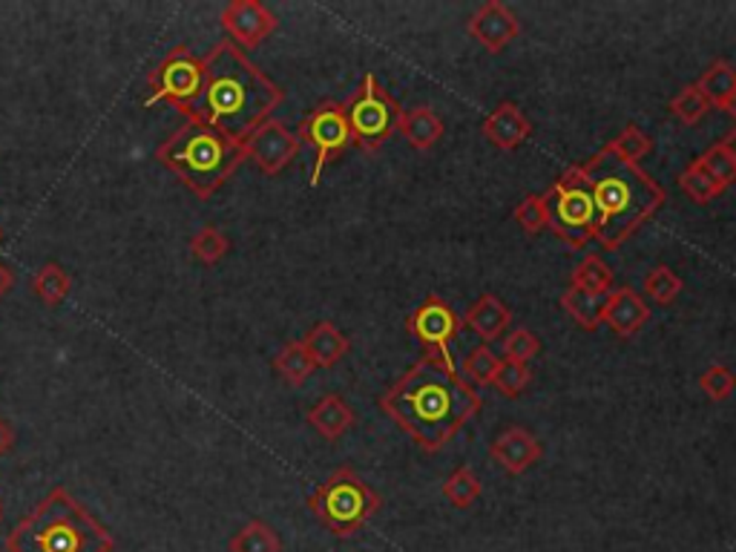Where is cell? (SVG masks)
<instances>
[{
    "mask_svg": "<svg viewBox=\"0 0 736 552\" xmlns=\"http://www.w3.org/2000/svg\"><path fill=\"white\" fill-rule=\"evenodd\" d=\"M561 308H564L575 322H579L584 331H595L602 325V308H604V297H593V294L581 291L575 285H570L564 294H561Z\"/></svg>",
    "mask_w": 736,
    "mask_h": 552,
    "instance_id": "cell-25",
    "label": "cell"
},
{
    "mask_svg": "<svg viewBox=\"0 0 736 552\" xmlns=\"http://www.w3.org/2000/svg\"><path fill=\"white\" fill-rule=\"evenodd\" d=\"M0 236H3V233H0Z\"/></svg>",
    "mask_w": 736,
    "mask_h": 552,
    "instance_id": "cell-45",
    "label": "cell"
},
{
    "mask_svg": "<svg viewBox=\"0 0 736 552\" xmlns=\"http://www.w3.org/2000/svg\"><path fill=\"white\" fill-rule=\"evenodd\" d=\"M650 320V308H647L645 299L633 288H616L604 297L602 308V325H607L611 331H616L618 336H633L645 329V322Z\"/></svg>",
    "mask_w": 736,
    "mask_h": 552,
    "instance_id": "cell-16",
    "label": "cell"
},
{
    "mask_svg": "<svg viewBox=\"0 0 736 552\" xmlns=\"http://www.w3.org/2000/svg\"><path fill=\"white\" fill-rule=\"evenodd\" d=\"M308 507L331 536L351 538L383 507V498L351 466H340L328 475L326 484L317 486Z\"/></svg>",
    "mask_w": 736,
    "mask_h": 552,
    "instance_id": "cell-6",
    "label": "cell"
},
{
    "mask_svg": "<svg viewBox=\"0 0 736 552\" xmlns=\"http://www.w3.org/2000/svg\"><path fill=\"white\" fill-rule=\"evenodd\" d=\"M484 493V484L477 478V472L472 466H461V470H454L452 475L443 484V498L452 504L454 509H469L481 498Z\"/></svg>",
    "mask_w": 736,
    "mask_h": 552,
    "instance_id": "cell-28",
    "label": "cell"
},
{
    "mask_svg": "<svg viewBox=\"0 0 736 552\" xmlns=\"http://www.w3.org/2000/svg\"><path fill=\"white\" fill-rule=\"evenodd\" d=\"M604 150H611L613 156H618L627 165H636L639 158H645L653 150V139L645 130L636 128V124H627L611 144H604Z\"/></svg>",
    "mask_w": 736,
    "mask_h": 552,
    "instance_id": "cell-30",
    "label": "cell"
},
{
    "mask_svg": "<svg viewBox=\"0 0 736 552\" xmlns=\"http://www.w3.org/2000/svg\"><path fill=\"white\" fill-rule=\"evenodd\" d=\"M400 107L386 92V87L374 78V73H365L360 81V90L345 104V119L351 128V142L363 147L365 153H374L392 139L400 121Z\"/></svg>",
    "mask_w": 736,
    "mask_h": 552,
    "instance_id": "cell-8",
    "label": "cell"
},
{
    "mask_svg": "<svg viewBox=\"0 0 736 552\" xmlns=\"http://www.w3.org/2000/svg\"><path fill=\"white\" fill-rule=\"evenodd\" d=\"M245 158H251L253 165L260 167L265 176H276L297 158L299 139L297 133H290L283 121L268 119L260 130H253V135L242 144Z\"/></svg>",
    "mask_w": 736,
    "mask_h": 552,
    "instance_id": "cell-12",
    "label": "cell"
},
{
    "mask_svg": "<svg viewBox=\"0 0 736 552\" xmlns=\"http://www.w3.org/2000/svg\"><path fill=\"white\" fill-rule=\"evenodd\" d=\"M461 317L452 311L449 302L438 297V294H429L426 302L417 306V311L406 320V329L415 336L417 343L424 345L426 354H435V357L447 360L454 366L452 357V345L458 343L461 336Z\"/></svg>",
    "mask_w": 736,
    "mask_h": 552,
    "instance_id": "cell-11",
    "label": "cell"
},
{
    "mask_svg": "<svg viewBox=\"0 0 736 552\" xmlns=\"http://www.w3.org/2000/svg\"><path fill=\"white\" fill-rule=\"evenodd\" d=\"M0 518H3V509H0Z\"/></svg>",
    "mask_w": 736,
    "mask_h": 552,
    "instance_id": "cell-44",
    "label": "cell"
},
{
    "mask_svg": "<svg viewBox=\"0 0 736 552\" xmlns=\"http://www.w3.org/2000/svg\"><path fill=\"white\" fill-rule=\"evenodd\" d=\"M696 87L707 98V104H714L722 110L725 101L730 98V92L736 90V69L730 67L728 60H716V64H711V69H705V75L696 81Z\"/></svg>",
    "mask_w": 736,
    "mask_h": 552,
    "instance_id": "cell-27",
    "label": "cell"
},
{
    "mask_svg": "<svg viewBox=\"0 0 736 552\" xmlns=\"http://www.w3.org/2000/svg\"><path fill=\"white\" fill-rule=\"evenodd\" d=\"M532 380V372H529L527 363H513V360H501L498 372L492 377V386L498 388L504 397H518L524 388Z\"/></svg>",
    "mask_w": 736,
    "mask_h": 552,
    "instance_id": "cell-35",
    "label": "cell"
},
{
    "mask_svg": "<svg viewBox=\"0 0 736 552\" xmlns=\"http://www.w3.org/2000/svg\"><path fill=\"white\" fill-rule=\"evenodd\" d=\"M397 133L415 150H431L443 139V121L431 107H415L409 112H400Z\"/></svg>",
    "mask_w": 736,
    "mask_h": 552,
    "instance_id": "cell-19",
    "label": "cell"
},
{
    "mask_svg": "<svg viewBox=\"0 0 736 552\" xmlns=\"http://www.w3.org/2000/svg\"><path fill=\"white\" fill-rule=\"evenodd\" d=\"M543 196L550 208V231L570 247H587L595 240V202L581 165L570 167Z\"/></svg>",
    "mask_w": 736,
    "mask_h": 552,
    "instance_id": "cell-7",
    "label": "cell"
},
{
    "mask_svg": "<svg viewBox=\"0 0 736 552\" xmlns=\"http://www.w3.org/2000/svg\"><path fill=\"white\" fill-rule=\"evenodd\" d=\"M156 158L167 170L176 173L199 199H210L245 162V150L242 144L224 139L219 130L187 119L156 150Z\"/></svg>",
    "mask_w": 736,
    "mask_h": 552,
    "instance_id": "cell-5",
    "label": "cell"
},
{
    "mask_svg": "<svg viewBox=\"0 0 736 552\" xmlns=\"http://www.w3.org/2000/svg\"><path fill=\"white\" fill-rule=\"evenodd\" d=\"M613 279H616V274H613L611 265H604L602 256L587 254L575 265L573 276H570V285L593 294V297H607L613 288Z\"/></svg>",
    "mask_w": 736,
    "mask_h": 552,
    "instance_id": "cell-23",
    "label": "cell"
},
{
    "mask_svg": "<svg viewBox=\"0 0 736 552\" xmlns=\"http://www.w3.org/2000/svg\"><path fill=\"white\" fill-rule=\"evenodd\" d=\"M590 194L595 202V240L604 247L625 245L641 222L664 205V190L636 165H627L611 150H598L587 165Z\"/></svg>",
    "mask_w": 736,
    "mask_h": 552,
    "instance_id": "cell-3",
    "label": "cell"
},
{
    "mask_svg": "<svg viewBox=\"0 0 736 552\" xmlns=\"http://www.w3.org/2000/svg\"><path fill=\"white\" fill-rule=\"evenodd\" d=\"M700 165L705 167L707 176H711V179H714L722 190L736 181V162L728 153V147H725L722 142L714 144V147H707L705 156L700 158Z\"/></svg>",
    "mask_w": 736,
    "mask_h": 552,
    "instance_id": "cell-36",
    "label": "cell"
},
{
    "mask_svg": "<svg viewBox=\"0 0 736 552\" xmlns=\"http://www.w3.org/2000/svg\"><path fill=\"white\" fill-rule=\"evenodd\" d=\"M700 388L711 397V400L722 404V400H728V397L736 391V374L730 372L728 366L714 363V366L707 368V372L700 377Z\"/></svg>",
    "mask_w": 736,
    "mask_h": 552,
    "instance_id": "cell-38",
    "label": "cell"
},
{
    "mask_svg": "<svg viewBox=\"0 0 736 552\" xmlns=\"http://www.w3.org/2000/svg\"><path fill=\"white\" fill-rule=\"evenodd\" d=\"M276 15L260 0H233L222 9V26L239 49L260 46L276 30Z\"/></svg>",
    "mask_w": 736,
    "mask_h": 552,
    "instance_id": "cell-13",
    "label": "cell"
},
{
    "mask_svg": "<svg viewBox=\"0 0 736 552\" xmlns=\"http://www.w3.org/2000/svg\"><path fill=\"white\" fill-rule=\"evenodd\" d=\"M501 357L492 354L490 345H477L466 360H463V374H466V383H477V386H490L495 372H498Z\"/></svg>",
    "mask_w": 736,
    "mask_h": 552,
    "instance_id": "cell-37",
    "label": "cell"
},
{
    "mask_svg": "<svg viewBox=\"0 0 736 552\" xmlns=\"http://www.w3.org/2000/svg\"><path fill=\"white\" fill-rule=\"evenodd\" d=\"M641 288H645L647 299H653L659 306H670V302L682 294L684 283L673 274V268H668V265H656L653 271H647L645 285H641Z\"/></svg>",
    "mask_w": 736,
    "mask_h": 552,
    "instance_id": "cell-31",
    "label": "cell"
},
{
    "mask_svg": "<svg viewBox=\"0 0 736 552\" xmlns=\"http://www.w3.org/2000/svg\"><path fill=\"white\" fill-rule=\"evenodd\" d=\"M707 110H711V104H707V98L702 96L696 84L684 87V90L679 92L673 101H670V112H673V119L682 121V124H688V128H691V124H696V121L705 119Z\"/></svg>",
    "mask_w": 736,
    "mask_h": 552,
    "instance_id": "cell-34",
    "label": "cell"
},
{
    "mask_svg": "<svg viewBox=\"0 0 736 552\" xmlns=\"http://www.w3.org/2000/svg\"><path fill=\"white\" fill-rule=\"evenodd\" d=\"M541 351V340L529 329H515L504 336V360L529 363Z\"/></svg>",
    "mask_w": 736,
    "mask_h": 552,
    "instance_id": "cell-39",
    "label": "cell"
},
{
    "mask_svg": "<svg viewBox=\"0 0 736 552\" xmlns=\"http://www.w3.org/2000/svg\"><path fill=\"white\" fill-rule=\"evenodd\" d=\"M274 368L288 386L299 388L308 377H311V372L317 366H314L311 354H308V349L303 345V340H290V343H285L283 349H279V354L274 357Z\"/></svg>",
    "mask_w": 736,
    "mask_h": 552,
    "instance_id": "cell-22",
    "label": "cell"
},
{
    "mask_svg": "<svg viewBox=\"0 0 736 552\" xmlns=\"http://www.w3.org/2000/svg\"><path fill=\"white\" fill-rule=\"evenodd\" d=\"M303 345H306L308 354H311L314 366L320 368H331L334 363H340V360L349 354V336L342 334L334 322H317V325L306 334Z\"/></svg>",
    "mask_w": 736,
    "mask_h": 552,
    "instance_id": "cell-20",
    "label": "cell"
},
{
    "mask_svg": "<svg viewBox=\"0 0 736 552\" xmlns=\"http://www.w3.org/2000/svg\"><path fill=\"white\" fill-rule=\"evenodd\" d=\"M541 443L524 426H509L490 443V455L504 466L509 475H524L541 461Z\"/></svg>",
    "mask_w": 736,
    "mask_h": 552,
    "instance_id": "cell-15",
    "label": "cell"
},
{
    "mask_svg": "<svg viewBox=\"0 0 736 552\" xmlns=\"http://www.w3.org/2000/svg\"><path fill=\"white\" fill-rule=\"evenodd\" d=\"M297 139L299 144L306 142L308 147H314V170L308 185L317 187L328 162L334 156H340L342 150L351 144V128L349 119H345V104H340V101H326V104L314 107L306 119H303V124H299Z\"/></svg>",
    "mask_w": 736,
    "mask_h": 552,
    "instance_id": "cell-10",
    "label": "cell"
},
{
    "mask_svg": "<svg viewBox=\"0 0 736 552\" xmlns=\"http://www.w3.org/2000/svg\"><path fill=\"white\" fill-rule=\"evenodd\" d=\"M679 185H682V190L691 196L693 202H700V205L711 202V199H716V196L722 194V187L716 185L711 176H707L705 167L700 165V158L684 167V173L679 176Z\"/></svg>",
    "mask_w": 736,
    "mask_h": 552,
    "instance_id": "cell-32",
    "label": "cell"
},
{
    "mask_svg": "<svg viewBox=\"0 0 736 552\" xmlns=\"http://www.w3.org/2000/svg\"><path fill=\"white\" fill-rule=\"evenodd\" d=\"M722 110L728 112L730 119H734V121H736V90H734V92H730V98H728V101H725V107H722Z\"/></svg>",
    "mask_w": 736,
    "mask_h": 552,
    "instance_id": "cell-43",
    "label": "cell"
},
{
    "mask_svg": "<svg viewBox=\"0 0 736 552\" xmlns=\"http://www.w3.org/2000/svg\"><path fill=\"white\" fill-rule=\"evenodd\" d=\"M722 144L728 147V153H730V156H734V162H736V128L730 130L728 135H725V142H722Z\"/></svg>",
    "mask_w": 736,
    "mask_h": 552,
    "instance_id": "cell-42",
    "label": "cell"
},
{
    "mask_svg": "<svg viewBox=\"0 0 736 552\" xmlns=\"http://www.w3.org/2000/svg\"><path fill=\"white\" fill-rule=\"evenodd\" d=\"M12 443H15V432H12V426H9L7 420L0 418V457L7 455L9 449H12Z\"/></svg>",
    "mask_w": 736,
    "mask_h": 552,
    "instance_id": "cell-40",
    "label": "cell"
},
{
    "mask_svg": "<svg viewBox=\"0 0 736 552\" xmlns=\"http://www.w3.org/2000/svg\"><path fill=\"white\" fill-rule=\"evenodd\" d=\"M9 552H112L116 536L69 489L53 493L9 530Z\"/></svg>",
    "mask_w": 736,
    "mask_h": 552,
    "instance_id": "cell-4",
    "label": "cell"
},
{
    "mask_svg": "<svg viewBox=\"0 0 736 552\" xmlns=\"http://www.w3.org/2000/svg\"><path fill=\"white\" fill-rule=\"evenodd\" d=\"M383 411L426 452H438L481 411V395L447 360L426 354L388 388Z\"/></svg>",
    "mask_w": 736,
    "mask_h": 552,
    "instance_id": "cell-1",
    "label": "cell"
},
{
    "mask_svg": "<svg viewBox=\"0 0 736 552\" xmlns=\"http://www.w3.org/2000/svg\"><path fill=\"white\" fill-rule=\"evenodd\" d=\"M481 130H484L486 142H490L492 147L506 150V153H509V150H518L524 142H527L529 135H532V124H529V119L524 115L521 107L513 104V101H504V104L495 107V110L484 119Z\"/></svg>",
    "mask_w": 736,
    "mask_h": 552,
    "instance_id": "cell-17",
    "label": "cell"
},
{
    "mask_svg": "<svg viewBox=\"0 0 736 552\" xmlns=\"http://www.w3.org/2000/svg\"><path fill=\"white\" fill-rule=\"evenodd\" d=\"M463 322H466L469 329L475 331L484 343H492V340H498V336L509 329V322H513V311H509V308H506L498 297L484 294V297L477 299L475 306L469 308Z\"/></svg>",
    "mask_w": 736,
    "mask_h": 552,
    "instance_id": "cell-18",
    "label": "cell"
},
{
    "mask_svg": "<svg viewBox=\"0 0 736 552\" xmlns=\"http://www.w3.org/2000/svg\"><path fill=\"white\" fill-rule=\"evenodd\" d=\"M231 251V242L224 236L216 224H205L199 231L190 236V254H194L196 262L201 265H216V262H222L224 254Z\"/></svg>",
    "mask_w": 736,
    "mask_h": 552,
    "instance_id": "cell-29",
    "label": "cell"
},
{
    "mask_svg": "<svg viewBox=\"0 0 736 552\" xmlns=\"http://www.w3.org/2000/svg\"><path fill=\"white\" fill-rule=\"evenodd\" d=\"M513 219L521 224V231L536 236L543 228H550V208H547V196H527L518 208L513 210Z\"/></svg>",
    "mask_w": 736,
    "mask_h": 552,
    "instance_id": "cell-33",
    "label": "cell"
},
{
    "mask_svg": "<svg viewBox=\"0 0 736 552\" xmlns=\"http://www.w3.org/2000/svg\"><path fill=\"white\" fill-rule=\"evenodd\" d=\"M466 32L484 46L486 53H501L506 44H513L521 35V23L509 12L501 0H486L477 7V12L469 18Z\"/></svg>",
    "mask_w": 736,
    "mask_h": 552,
    "instance_id": "cell-14",
    "label": "cell"
},
{
    "mask_svg": "<svg viewBox=\"0 0 736 552\" xmlns=\"http://www.w3.org/2000/svg\"><path fill=\"white\" fill-rule=\"evenodd\" d=\"M228 552H283V541L268 521L253 518L228 541Z\"/></svg>",
    "mask_w": 736,
    "mask_h": 552,
    "instance_id": "cell-24",
    "label": "cell"
},
{
    "mask_svg": "<svg viewBox=\"0 0 736 552\" xmlns=\"http://www.w3.org/2000/svg\"><path fill=\"white\" fill-rule=\"evenodd\" d=\"M201 78H205V58L190 53L187 46H176L167 58L150 73V98L147 107L164 104L176 107L179 112L190 115L199 101Z\"/></svg>",
    "mask_w": 736,
    "mask_h": 552,
    "instance_id": "cell-9",
    "label": "cell"
},
{
    "mask_svg": "<svg viewBox=\"0 0 736 552\" xmlns=\"http://www.w3.org/2000/svg\"><path fill=\"white\" fill-rule=\"evenodd\" d=\"M32 291H35V297L41 299L44 306L55 308L69 297V291H73V279H69V274L61 268L58 262H46L44 268L35 274V279H32Z\"/></svg>",
    "mask_w": 736,
    "mask_h": 552,
    "instance_id": "cell-26",
    "label": "cell"
},
{
    "mask_svg": "<svg viewBox=\"0 0 736 552\" xmlns=\"http://www.w3.org/2000/svg\"><path fill=\"white\" fill-rule=\"evenodd\" d=\"M308 423H311V429L320 432V438L337 441L354 423V411H351V406L340 395H326L320 404L308 411Z\"/></svg>",
    "mask_w": 736,
    "mask_h": 552,
    "instance_id": "cell-21",
    "label": "cell"
},
{
    "mask_svg": "<svg viewBox=\"0 0 736 552\" xmlns=\"http://www.w3.org/2000/svg\"><path fill=\"white\" fill-rule=\"evenodd\" d=\"M283 87L274 84L233 41H219L205 58V78L190 121L219 130L224 139L245 144L283 104Z\"/></svg>",
    "mask_w": 736,
    "mask_h": 552,
    "instance_id": "cell-2",
    "label": "cell"
},
{
    "mask_svg": "<svg viewBox=\"0 0 736 552\" xmlns=\"http://www.w3.org/2000/svg\"><path fill=\"white\" fill-rule=\"evenodd\" d=\"M12 283H15V274H12V268H9V265H3V262H0V297H3L9 288H12Z\"/></svg>",
    "mask_w": 736,
    "mask_h": 552,
    "instance_id": "cell-41",
    "label": "cell"
}]
</instances>
